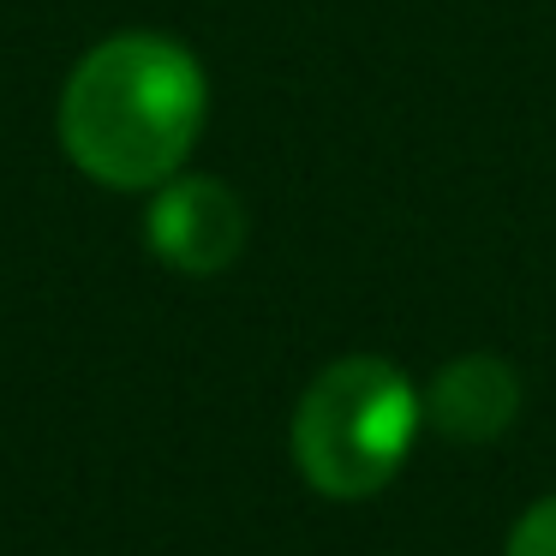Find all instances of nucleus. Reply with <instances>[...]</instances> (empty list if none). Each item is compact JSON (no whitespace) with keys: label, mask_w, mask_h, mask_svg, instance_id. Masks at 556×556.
<instances>
[{"label":"nucleus","mask_w":556,"mask_h":556,"mask_svg":"<svg viewBox=\"0 0 556 556\" xmlns=\"http://www.w3.org/2000/svg\"><path fill=\"white\" fill-rule=\"evenodd\" d=\"M508 556H556V496H539L508 532Z\"/></svg>","instance_id":"nucleus-5"},{"label":"nucleus","mask_w":556,"mask_h":556,"mask_svg":"<svg viewBox=\"0 0 556 556\" xmlns=\"http://www.w3.org/2000/svg\"><path fill=\"white\" fill-rule=\"evenodd\" d=\"M144 240L180 276H222L245 252V204L210 174H174L150 198Z\"/></svg>","instance_id":"nucleus-3"},{"label":"nucleus","mask_w":556,"mask_h":556,"mask_svg":"<svg viewBox=\"0 0 556 556\" xmlns=\"http://www.w3.org/2000/svg\"><path fill=\"white\" fill-rule=\"evenodd\" d=\"M431 425L455 443H491L515 425L520 413V377L508 359L496 353H467V359L443 365L431 383V401H425Z\"/></svg>","instance_id":"nucleus-4"},{"label":"nucleus","mask_w":556,"mask_h":556,"mask_svg":"<svg viewBox=\"0 0 556 556\" xmlns=\"http://www.w3.org/2000/svg\"><path fill=\"white\" fill-rule=\"evenodd\" d=\"M204 109L210 85L198 54L156 30H126L73 66L61 90V144L90 180L150 192L192 156Z\"/></svg>","instance_id":"nucleus-1"},{"label":"nucleus","mask_w":556,"mask_h":556,"mask_svg":"<svg viewBox=\"0 0 556 556\" xmlns=\"http://www.w3.org/2000/svg\"><path fill=\"white\" fill-rule=\"evenodd\" d=\"M425 401L407 383V371L377 353H348L324 365L293 413V460L305 484L336 503L383 491L413 455Z\"/></svg>","instance_id":"nucleus-2"}]
</instances>
